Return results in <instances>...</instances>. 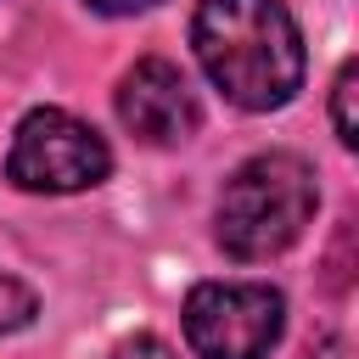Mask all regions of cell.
<instances>
[{"mask_svg":"<svg viewBox=\"0 0 359 359\" xmlns=\"http://www.w3.org/2000/svg\"><path fill=\"white\" fill-rule=\"evenodd\" d=\"M191 45L213 90L241 112H275L303 90V34L286 0H202Z\"/></svg>","mask_w":359,"mask_h":359,"instance_id":"6da1fadb","label":"cell"},{"mask_svg":"<svg viewBox=\"0 0 359 359\" xmlns=\"http://www.w3.org/2000/svg\"><path fill=\"white\" fill-rule=\"evenodd\" d=\"M320 208V185H314V168L309 157L297 151H258L247 157L224 191H219V247L241 264H264L275 252H286L309 219Z\"/></svg>","mask_w":359,"mask_h":359,"instance_id":"7a4b0ae2","label":"cell"},{"mask_svg":"<svg viewBox=\"0 0 359 359\" xmlns=\"http://www.w3.org/2000/svg\"><path fill=\"white\" fill-rule=\"evenodd\" d=\"M107 174H112L107 140L62 107H34L17 123L11 151H6V180L34 196H73V191L101 185Z\"/></svg>","mask_w":359,"mask_h":359,"instance_id":"3957f363","label":"cell"},{"mask_svg":"<svg viewBox=\"0 0 359 359\" xmlns=\"http://www.w3.org/2000/svg\"><path fill=\"white\" fill-rule=\"evenodd\" d=\"M180 320L196 359H269L286 331V297L269 280H202Z\"/></svg>","mask_w":359,"mask_h":359,"instance_id":"277c9868","label":"cell"},{"mask_svg":"<svg viewBox=\"0 0 359 359\" xmlns=\"http://www.w3.org/2000/svg\"><path fill=\"white\" fill-rule=\"evenodd\" d=\"M118 118L135 140L146 146H180L196 135L202 123V107H196V90L191 79L163 62V56H140L123 79H118Z\"/></svg>","mask_w":359,"mask_h":359,"instance_id":"5b68a950","label":"cell"},{"mask_svg":"<svg viewBox=\"0 0 359 359\" xmlns=\"http://www.w3.org/2000/svg\"><path fill=\"white\" fill-rule=\"evenodd\" d=\"M39 314V297L28 280H17L11 269H0V331H22Z\"/></svg>","mask_w":359,"mask_h":359,"instance_id":"8992f818","label":"cell"},{"mask_svg":"<svg viewBox=\"0 0 359 359\" xmlns=\"http://www.w3.org/2000/svg\"><path fill=\"white\" fill-rule=\"evenodd\" d=\"M353 79H359V67L342 62L337 67V84H331V123H337V140L342 146L359 140V123H353Z\"/></svg>","mask_w":359,"mask_h":359,"instance_id":"52a82bcc","label":"cell"},{"mask_svg":"<svg viewBox=\"0 0 359 359\" xmlns=\"http://www.w3.org/2000/svg\"><path fill=\"white\" fill-rule=\"evenodd\" d=\"M112 359H180L163 337H151V331H140V337H129V342H118V353Z\"/></svg>","mask_w":359,"mask_h":359,"instance_id":"ba28073f","label":"cell"},{"mask_svg":"<svg viewBox=\"0 0 359 359\" xmlns=\"http://www.w3.org/2000/svg\"><path fill=\"white\" fill-rule=\"evenodd\" d=\"M90 11H101V17H135V11H146V6H157V0H84Z\"/></svg>","mask_w":359,"mask_h":359,"instance_id":"9c48e42d","label":"cell"}]
</instances>
